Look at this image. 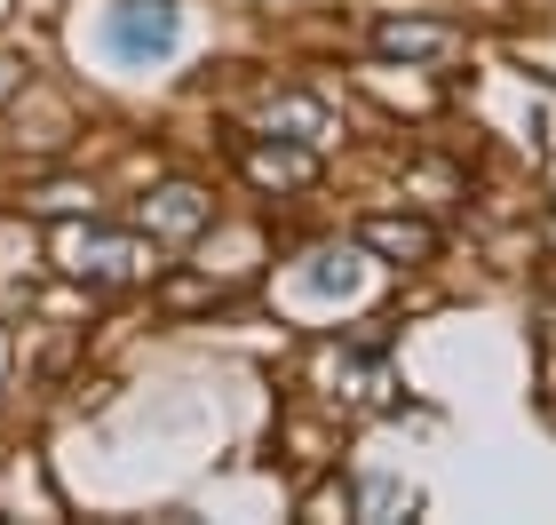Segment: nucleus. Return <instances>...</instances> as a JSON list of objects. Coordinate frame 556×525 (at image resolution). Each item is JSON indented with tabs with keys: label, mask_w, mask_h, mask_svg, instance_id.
<instances>
[{
	"label": "nucleus",
	"mask_w": 556,
	"mask_h": 525,
	"mask_svg": "<svg viewBox=\"0 0 556 525\" xmlns=\"http://www.w3.org/2000/svg\"><path fill=\"white\" fill-rule=\"evenodd\" d=\"M270 128H294V143H326V112L311 96H287V104L270 112Z\"/></svg>",
	"instance_id": "0eeeda50"
},
{
	"label": "nucleus",
	"mask_w": 556,
	"mask_h": 525,
	"mask_svg": "<svg viewBox=\"0 0 556 525\" xmlns=\"http://www.w3.org/2000/svg\"><path fill=\"white\" fill-rule=\"evenodd\" d=\"M453 33L445 24H414V16H382L374 24V57H445Z\"/></svg>",
	"instance_id": "423d86ee"
},
{
	"label": "nucleus",
	"mask_w": 556,
	"mask_h": 525,
	"mask_svg": "<svg viewBox=\"0 0 556 525\" xmlns=\"http://www.w3.org/2000/svg\"><path fill=\"white\" fill-rule=\"evenodd\" d=\"M350 279H358L350 255H311V271H302V287H311V295H350Z\"/></svg>",
	"instance_id": "6e6552de"
},
{
	"label": "nucleus",
	"mask_w": 556,
	"mask_h": 525,
	"mask_svg": "<svg viewBox=\"0 0 556 525\" xmlns=\"http://www.w3.org/2000/svg\"><path fill=\"white\" fill-rule=\"evenodd\" d=\"M334 510L350 517V486H318V493H311V517H334Z\"/></svg>",
	"instance_id": "9b49d317"
},
{
	"label": "nucleus",
	"mask_w": 556,
	"mask_h": 525,
	"mask_svg": "<svg viewBox=\"0 0 556 525\" xmlns=\"http://www.w3.org/2000/svg\"><path fill=\"white\" fill-rule=\"evenodd\" d=\"M0 24H9V0H0Z\"/></svg>",
	"instance_id": "4468645a"
},
{
	"label": "nucleus",
	"mask_w": 556,
	"mask_h": 525,
	"mask_svg": "<svg viewBox=\"0 0 556 525\" xmlns=\"http://www.w3.org/2000/svg\"><path fill=\"white\" fill-rule=\"evenodd\" d=\"M16 88H24V64H9V57H0V104H9Z\"/></svg>",
	"instance_id": "f8f14e48"
},
{
	"label": "nucleus",
	"mask_w": 556,
	"mask_h": 525,
	"mask_svg": "<svg viewBox=\"0 0 556 525\" xmlns=\"http://www.w3.org/2000/svg\"><path fill=\"white\" fill-rule=\"evenodd\" d=\"M160 303H167V311H199V303H215V287H207V279H175Z\"/></svg>",
	"instance_id": "1a4fd4ad"
},
{
	"label": "nucleus",
	"mask_w": 556,
	"mask_h": 525,
	"mask_svg": "<svg viewBox=\"0 0 556 525\" xmlns=\"http://www.w3.org/2000/svg\"><path fill=\"white\" fill-rule=\"evenodd\" d=\"M548 199H556V167H548Z\"/></svg>",
	"instance_id": "ddd939ff"
},
{
	"label": "nucleus",
	"mask_w": 556,
	"mask_h": 525,
	"mask_svg": "<svg viewBox=\"0 0 556 525\" xmlns=\"http://www.w3.org/2000/svg\"><path fill=\"white\" fill-rule=\"evenodd\" d=\"M104 48L119 64H151L175 48V9L167 0H119V9L104 16Z\"/></svg>",
	"instance_id": "f03ea898"
},
{
	"label": "nucleus",
	"mask_w": 556,
	"mask_h": 525,
	"mask_svg": "<svg viewBox=\"0 0 556 525\" xmlns=\"http://www.w3.org/2000/svg\"><path fill=\"white\" fill-rule=\"evenodd\" d=\"M239 167L255 175L263 191H302L318 175V160H311V143H278V128L263 136V143H239Z\"/></svg>",
	"instance_id": "20e7f679"
},
{
	"label": "nucleus",
	"mask_w": 556,
	"mask_h": 525,
	"mask_svg": "<svg viewBox=\"0 0 556 525\" xmlns=\"http://www.w3.org/2000/svg\"><path fill=\"white\" fill-rule=\"evenodd\" d=\"M33 208H48V215H72V208H88V191H80V184H48V191L33 199Z\"/></svg>",
	"instance_id": "9d476101"
},
{
	"label": "nucleus",
	"mask_w": 556,
	"mask_h": 525,
	"mask_svg": "<svg viewBox=\"0 0 556 525\" xmlns=\"http://www.w3.org/2000/svg\"><path fill=\"white\" fill-rule=\"evenodd\" d=\"M215 223V199L199 191V184H160L143 199V215H136V232H151V239H199Z\"/></svg>",
	"instance_id": "7ed1b4c3"
},
{
	"label": "nucleus",
	"mask_w": 556,
	"mask_h": 525,
	"mask_svg": "<svg viewBox=\"0 0 556 525\" xmlns=\"http://www.w3.org/2000/svg\"><path fill=\"white\" fill-rule=\"evenodd\" d=\"M358 247H366V255H382V263H429V255H438V232H429L421 215H366L358 223Z\"/></svg>",
	"instance_id": "39448f33"
},
{
	"label": "nucleus",
	"mask_w": 556,
	"mask_h": 525,
	"mask_svg": "<svg viewBox=\"0 0 556 525\" xmlns=\"http://www.w3.org/2000/svg\"><path fill=\"white\" fill-rule=\"evenodd\" d=\"M151 232H88V239H72L64 247V271L72 279H88V287H119V279H143L151 271Z\"/></svg>",
	"instance_id": "f257e3e1"
}]
</instances>
